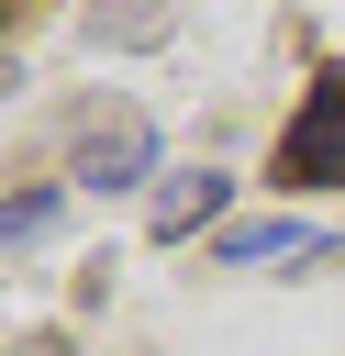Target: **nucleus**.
Segmentation results:
<instances>
[{
    "instance_id": "f257e3e1",
    "label": "nucleus",
    "mask_w": 345,
    "mask_h": 356,
    "mask_svg": "<svg viewBox=\"0 0 345 356\" xmlns=\"http://www.w3.org/2000/svg\"><path fill=\"white\" fill-rule=\"evenodd\" d=\"M278 189H345V67L312 78V100L278 134Z\"/></svg>"
},
{
    "instance_id": "f03ea898",
    "label": "nucleus",
    "mask_w": 345,
    "mask_h": 356,
    "mask_svg": "<svg viewBox=\"0 0 345 356\" xmlns=\"http://www.w3.org/2000/svg\"><path fill=\"white\" fill-rule=\"evenodd\" d=\"M145 167H156V134H145L134 111H111V122H89V145H78V178H89V189H134Z\"/></svg>"
},
{
    "instance_id": "20e7f679",
    "label": "nucleus",
    "mask_w": 345,
    "mask_h": 356,
    "mask_svg": "<svg viewBox=\"0 0 345 356\" xmlns=\"http://www.w3.org/2000/svg\"><path fill=\"white\" fill-rule=\"evenodd\" d=\"M300 245H312V222H234V234H223L234 267H256V256H300Z\"/></svg>"
},
{
    "instance_id": "7ed1b4c3",
    "label": "nucleus",
    "mask_w": 345,
    "mask_h": 356,
    "mask_svg": "<svg viewBox=\"0 0 345 356\" xmlns=\"http://www.w3.org/2000/svg\"><path fill=\"white\" fill-rule=\"evenodd\" d=\"M223 189H234V178H223V167H178V178H167V189H156V200H145V222H156V234H167V245H178V234H200V222H211V211H223Z\"/></svg>"
},
{
    "instance_id": "39448f33",
    "label": "nucleus",
    "mask_w": 345,
    "mask_h": 356,
    "mask_svg": "<svg viewBox=\"0 0 345 356\" xmlns=\"http://www.w3.org/2000/svg\"><path fill=\"white\" fill-rule=\"evenodd\" d=\"M45 222H56V189H33V200H11V222H0V234H11V245H33Z\"/></svg>"
}]
</instances>
